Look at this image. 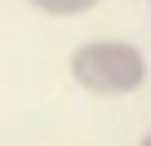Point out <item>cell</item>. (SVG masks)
Masks as SVG:
<instances>
[{
    "label": "cell",
    "mask_w": 151,
    "mask_h": 146,
    "mask_svg": "<svg viewBox=\"0 0 151 146\" xmlns=\"http://www.w3.org/2000/svg\"><path fill=\"white\" fill-rule=\"evenodd\" d=\"M67 71L76 89H85L93 98H129L151 75L147 53L133 40H116V36H93L85 44H76L67 58Z\"/></svg>",
    "instance_id": "1"
},
{
    "label": "cell",
    "mask_w": 151,
    "mask_h": 146,
    "mask_svg": "<svg viewBox=\"0 0 151 146\" xmlns=\"http://www.w3.org/2000/svg\"><path fill=\"white\" fill-rule=\"evenodd\" d=\"M147 9H151V0H147Z\"/></svg>",
    "instance_id": "4"
},
{
    "label": "cell",
    "mask_w": 151,
    "mask_h": 146,
    "mask_svg": "<svg viewBox=\"0 0 151 146\" xmlns=\"http://www.w3.org/2000/svg\"><path fill=\"white\" fill-rule=\"evenodd\" d=\"M27 5L36 14H45V18H80V14L98 9L102 0H27Z\"/></svg>",
    "instance_id": "2"
},
{
    "label": "cell",
    "mask_w": 151,
    "mask_h": 146,
    "mask_svg": "<svg viewBox=\"0 0 151 146\" xmlns=\"http://www.w3.org/2000/svg\"><path fill=\"white\" fill-rule=\"evenodd\" d=\"M138 146H151V128H147V133H142V137H138Z\"/></svg>",
    "instance_id": "3"
}]
</instances>
